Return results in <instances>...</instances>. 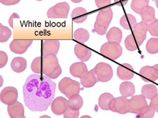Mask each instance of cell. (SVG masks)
Listing matches in <instances>:
<instances>
[{
	"label": "cell",
	"instance_id": "35",
	"mask_svg": "<svg viewBox=\"0 0 158 118\" xmlns=\"http://www.w3.org/2000/svg\"><path fill=\"white\" fill-rule=\"evenodd\" d=\"M155 110L150 106L143 108L140 113L136 115L137 118H152L155 115Z\"/></svg>",
	"mask_w": 158,
	"mask_h": 118
},
{
	"label": "cell",
	"instance_id": "29",
	"mask_svg": "<svg viewBox=\"0 0 158 118\" xmlns=\"http://www.w3.org/2000/svg\"><path fill=\"white\" fill-rule=\"evenodd\" d=\"M84 104V100L79 94H75L71 96L69 100V107L73 110H80Z\"/></svg>",
	"mask_w": 158,
	"mask_h": 118
},
{
	"label": "cell",
	"instance_id": "47",
	"mask_svg": "<svg viewBox=\"0 0 158 118\" xmlns=\"http://www.w3.org/2000/svg\"><path fill=\"white\" fill-rule=\"evenodd\" d=\"M156 7L158 8V0H156Z\"/></svg>",
	"mask_w": 158,
	"mask_h": 118
},
{
	"label": "cell",
	"instance_id": "16",
	"mask_svg": "<svg viewBox=\"0 0 158 118\" xmlns=\"http://www.w3.org/2000/svg\"><path fill=\"white\" fill-rule=\"evenodd\" d=\"M88 72L86 64L82 61L73 63L70 67V73L75 78H83Z\"/></svg>",
	"mask_w": 158,
	"mask_h": 118
},
{
	"label": "cell",
	"instance_id": "40",
	"mask_svg": "<svg viewBox=\"0 0 158 118\" xmlns=\"http://www.w3.org/2000/svg\"><path fill=\"white\" fill-rule=\"evenodd\" d=\"M95 3L98 8H101L107 6L111 3V0H95Z\"/></svg>",
	"mask_w": 158,
	"mask_h": 118
},
{
	"label": "cell",
	"instance_id": "34",
	"mask_svg": "<svg viewBox=\"0 0 158 118\" xmlns=\"http://www.w3.org/2000/svg\"><path fill=\"white\" fill-rule=\"evenodd\" d=\"M11 34V31L9 28L0 23V42L5 43L8 41Z\"/></svg>",
	"mask_w": 158,
	"mask_h": 118
},
{
	"label": "cell",
	"instance_id": "18",
	"mask_svg": "<svg viewBox=\"0 0 158 118\" xmlns=\"http://www.w3.org/2000/svg\"><path fill=\"white\" fill-rule=\"evenodd\" d=\"M74 53L77 58L82 62L87 61L92 55L90 49L80 44H77L75 46Z\"/></svg>",
	"mask_w": 158,
	"mask_h": 118
},
{
	"label": "cell",
	"instance_id": "39",
	"mask_svg": "<svg viewBox=\"0 0 158 118\" xmlns=\"http://www.w3.org/2000/svg\"><path fill=\"white\" fill-rule=\"evenodd\" d=\"M8 60V57L6 52L3 51H0V68H3L6 66Z\"/></svg>",
	"mask_w": 158,
	"mask_h": 118
},
{
	"label": "cell",
	"instance_id": "21",
	"mask_svg": "<svg viewBox=\"0 0 158 118\" xmlns=\"http://www.w3.org/2000/svg\"><path fill=\"white\" fill-rule=\"evenodd\" d=\"M88 17L87 10L82 7H78L75 8L71 14L72 20L77 23H81L86 20Z\"/></svg>",
	"mask_w": 158,
	"mask_h": 118
},
{
	"label": "cell",
	"instance_id": "8",
	"mask_svg": "<svg viewBox=\"0 0 158 118\" xmlns=\"http://www.w3.org/2000/svg\"><path fill=\"white\" fill-rule=\"evenodd\" d=\"M148 106L146 99L142 95L133 96L128 100V112L138 114L141 111Z\"/></svg>",
	"mask_w": 158,
	"mask_h": 118
},
{
	"label": "cell",
	"instance_id": "9",
	"mask_svg": "<svg viewBox=\"0 0 158 118\" xmlns=\"http://www.w3.org/2000/svg\"><path fill=\"white\" fill-rule=\"evenodd\" d=\"M110 110L113 112L125 114L128 112V100L127 97L122 96L114 98L110 104Z\"/></svg>",
	"mask_w": 158,
	"mask_h": 118
},
{
	"label": "cell",
	"instance_id": "41",
	"mask_svg": "<svg viewBox=\"0 0 158 118\" xmlns=\"http://www.w3.org/2000/svg\"><path fill=\"white\" fill-rule=\"evenodd\" d=\"M149 106H151L156 112L158 113V94H157L152 99H151Z\"/></svg>",
	"mask_w": 158,
	"mask_h": 118
},
{
	"label": "cell",
	"instance_id": "24",
	"mask_svg": "<svg viewBox=\"0 0 158 118\" xmlns=\"http://www.w3.org/2000/svg\"><path fill=\"white\" fill-rule=\"evenodd\" d=\"M123 34L122 31L118 27H112L106 34V39L109 42H114L120 44L122 40Z\"/></svg>",
	"mask_w": 158,
	"mask_h": 118
},
{
	"label": "cell",
	"instance_id": "13",
	"mask_svg": "<svg viewBox=\"0 0 158 118\" xmlns=\"http://www.w3.org/2000/svg\"><path fill=\"white\" fill-rule=\"evenodd\" d=\"M69 108V100L63 97H56L51 104L52 112L57 116L63 114Z\"/></svg>",
	"mask_w": 158,
	"mask_h": 118
},
{
	"label": "cell",
	"instance_id": "37",
	"mask_svg": "<svg viewBox=\"0 0 158 118\" xmlns=\"http://www.w3.org/2000/svg\"><path fill=\"white\" fill-rule=\"evenodd\" d=\"M148 31L154 37H158V19H155L148 25Z\"/></svg>",
	"mask_w": 158,
	"mask_h": 118
},
{
	"label": "cell",
	"instance_id": "50",
	"mask_svg": "<svg viewBox=\"0 0 158 118\" xmlns=\"http://www.w3.org/2000/svg\"><path fill=\"white\" fill-rule=\"evenodd\" d=\"M152 1H156V0H152Z\"/></svg>",
	"mask_w": 158,
	"mask_h": 118
},
{
	"label": "cell",
	"instance_id": "20",
	"mask_svg": "<svg viewBox=\"0 0 158 118\" xmlns=\"http://www.w3.org/2000/svg\"><path fill=\"white\" fill-rule=\"evenodd\" d=\"M81 85L85 88H91L94 87L99 82L94 68L89 71L83 78H80Z\"/></svg>",
	"mask_w": 158,
	"mask_h": 118
},
{
	"label": "cell",
	"instance_id": "30",
	"mask_svg": "<svg viewBox=\"0 0 158 118\" xmlns=\"http://www.w3.org/2000/svg\"><path fill=\"white\" fill-rule=\"evenodd\" d=\"M73 37L75 41L84 44L89 39L90 34L86 29L83 28H79L74 32Z\"/></svg>",
	"mask_w": 158,
	"mask_h": 118
},
{
	"label": "cell",
	"instance_id": "43",
	"mask_svg": "<svg viewBox=\"0 0 158 118\" xmlns=\"http://www.w3.org/2000/svg\"><path fill=\"white\" fill-rule=\"evenodd\" d=\"M14 18H20V16L17 14V13H14V14H12L8 20L9 25L12 29L14 28Z\"/></svg>",
	"mask_w": 158,
	"mask_h": 118
},
{
	"label": "cell",
	"instance_id": "33",
	"mask_svg": "<svg viewBox=\"0 0 158 118\" xmlns=\"http://www.w3.org/2000/svg\"><path fill=\"white\" fill-rule=\"evenodd\" d=\"M125 46L126 49L129 51H134L137 49V43L133 34H130L126 37Z\"/></svg>",
	"mask_w": 158,
	"mask_h": 118
},
{
	"label": "cell",
	"instance_id": "1",
	"mask_svg": "<svg viewBox=\"0 0 158 118\" xmlns=\"http://www.w3.org/2000/svg\"><path fill=\"white\" fill-rule=\"evenodd\" d=\"M56 84L40 74L31 75L23 87L25 106L33 112L46 111L53 101Z\"/></svg>",
	"mask_w": 158,
	"mask_h": 118
},
{
	"label": "cell",
	"instance_id": "44",
	"mask_svg": "<svg viewBox=\"0 0 158 118\" xmlns=\"http://www.w3.org/2000/svg\"><path fill=\"white\" fill-rule=\"evenodd\" d=\"M114 2H115L117 6H122L125 5L128 3V0H114Z\"/></svg>",
	"mask_w": 158,
	"mask_h": 118
},
{
	"label": "cell",
	"instance_id": "3",
	"mask_svg": "<svg viewBox=\"0 0 158 118\" xmlns=\"http://www.w3.org/2000/svg\"><path fill=\"white\" fill-rule=\"evenodd\" d=\"M113 17V13L111 8L109 7L101 10L96 17V20L94 26V32L100 35L106 34Z\"/></svg>",
	"mask_w": 158,
	"mask_h": 118
},
{
	"label": "cell",
	"instance_id": "22",
	"mask_svg": "<svg viewBox=\"0 0 158 118\" xmlns=\"http://www.w3.org/2000/svg\"><path fill=\"white\" fill-rule=\"evenodd\" d=\"M11 68L15 73H22L27 68V63L26 59L22 57H16L11 62Z\"/></svg>",
	"mask_w": 158,
	"mask_h": 118
},
{
	"label": "cell",
	"instance_id": "25",
	"mask_svg": "<svg viewBox=\"0 0 158 118\" xmlns=\"http://www.w3.org/2000/svg\"><path fill=\"white\" fill-rule=\"evenodd\" d=\"M120 92L122 96L128 97L134 96L135 88L133 83L130 82H124L120 86Z\"/></svg>",
	"mask_w": 158,
	"mask_h": 118
},
{
	"label": "cell",
	"instance_id": "17",
	"mask_svg": "<svg viewBox=\"0 0 158 118\" xmlns=\"http://www.w3.org/2000/svg\"><path fill=\"white\" fill-rule=\"evenodd\" d=\"M60 47V43L58 40H45L43 44V54H52L57 55Z\"/></svg>",
	"mask_w": 158,
	"mask_h": 118
},
{
	"label": "cell",
	"instance_id": "2",
	"mask_svg": "<svg viewBox=\"0 0 158 118\" xmlns=\"http://www.w3.org/2000/svg\"><path fill=\"white\" fill-rule=\"evenodd\" d=\"M42 58V73L51 79H56L62 73L56 55L48 54Z\"/></svg>",
	"mask_w": 158,
	"mask_h": 118
},
{
	"label": "cell",
	"instance_id": "15",
	"mask_svg": "<svg viewBox=\"0 0 158 118\" xmlns=\"http://www.w3.org/2000/svg\"><path fill=\"white\" fill-rule=\"evenodd\" d=\"M118 77L123 81H128L134 76V70L130 64L123 63L117 68Z\"/></svg>",
	"mask_w": 158,
	"mask_h": 118
},
{
	"label": "cell",
	"instance_id": "46",
	"mask_svg": "<svg viewBox=\"0 0 158 118\" xmlns=\"http://www.w3.org/2000/svg\"><path fill=\"white\" fill-rule=\"evenodd\" d=\"M156 69H157V70L158 71V64H155L154 66Z\"/></svg>",
	"mask_w": 158,
	"mask_h": 118
},
{
	"label": "cell",
	"instance_id": "48",
	"mask_svg": "<svg viewBox=\"0 0 158 118\" xmlns=\"http://www.w3.org/2000/svg\"><path fill=\"white\" fill-rule=\"evenodd\" d=\"M2 85H3V78L1 76V87L2 86Z\"/></svg>",
	"mask_w": 158,
	"mask_h": 118
},
{
	"label": "cell",
	"instance_id": "19",
	"mask_svg": "<svg viewBox=\"0 0 158 118\" xmlns=\"http://www.w3.org/2000/svg\"><path fill=\"white\" fill-rule=\"evenodd\" d=\"M7 111L11 118H25L24 108L23 105L17 101L15 104L8 106Z\"/></svg>",
	"mask_w": 158,
	"mask_h": 118
},
{
	"label": "cell",
	"instance_id": "28",
	"mask_svg": "<svg viewBox=\"0 0 158 118\" xmlns=\"http://www.w3.org/2000/svg\"><path fill=\"white\" fill-rule=\"evenodd\" d=\"M114 96L110 93H104L99 97V108L104 111L110 110V104L111 101L114 99Z\"/></svg>",
	"mask_w": 158,
	"mask_h": 118
},
{
	"label": "cell",
	"instance_id": "42",
	"mask_svg": "<svg viewBox=\"0 0 158 118\" xmlns=\"http://www.w3.org/2000/svg\"><path fill=\"white\" fill-rule=\"evenodd\" d=\"M20 2V0H0L1 3L6 6L15 5L19 3Z\"/></svg>",
	"mask_w": 158,
	"mask_h": 118
},
{
	"label": "cell",
	"instance_id": "5",
	"mask_svg": "<svg viewBox=\"0 0 158 118\" xmlns=\"http://www.w3.org/2000/svg\"><path fill=\"white\" fill-rule=\"evenodd\" d=\"M101 54L112 60L119 58L123 52L122 46L117 43L108 42L104 43L100 49Z\"/></svg>",
	"mask_w": 158,
	"mask_h": 118
},
{
	"label": "cell",
	"instance_id": "26",
	"mask_svg": "<svg viewBox=\"0 0 158 118\" xmlns=\"http://www.w3.org/2000/svg\"><path fill=\"white\" fill-rule=\"evenodd\" d=\"M141 93L146 99L151 100L157 94V88L155 85L148 83L142 87Z\"/></svg>",
	"mask_w": 158,
	"mask_h": 118
},
{
	"label": "cell",
	"instance_id": "14",
	"mask_svg": "<svg viewBox=\"0 0 158 118\" xmlns=\"http://www.w3.org/2000/svg\"><path fill=\"white\" fill-rule=\"evenodd\" d=\"M139 75L141 79L146 82H155L158 79V71L154 67L145 66L141 68Z\"/></svg>",
	"mask_w": 158,
	"mask_h": 118
},
{
	"label": "cell",
	"instance_id": "36",
	"mask_svg": "<svg viewBox=\"0 0 158 118\" xmlns=\"http://www.w3.org/2000/svg\"><path fill=\"white\" fill-rule=\"evenodd\" d=\"M42 59L43 58L39 56L35 58L32 62L31 68L35 74L42 73Z\"/></svg>",
	"mask_w": 158,
	"mask_h": 118
},
{
	"label": "cell",
	"instance_id": "6",
	"mask_svg": "<svg viewBox=\"0 0 158 118\" xmlns=\"http://www.w3.org/2000/svg\"><path fill=\"white\" fill-rule=\"evenodd\" d=\"M70 11V5L67 2L58 3L47 11L48 18H67Z\"/></svg>",
	"mask_w": 158,
	"mask_h": 118
},
{
	"label": "cell",
	"instance_id": "4",
	"mask_svg": "<svg viewBox=\"0 0 158 118\" xmlns=\"http://www.w3.org/2000/svg\"><path fill=\"white\" fill-rule=\"evenodd\" d=\"M58 88L60 92L69 99L75 94H79L81 90L80 83L69 77L62 78L59 82Z\"/></svg>",
	"mask_w": 158,
	"mask_h": 118
},
{
	"label": "cell",
	"instance_id": "38",
	"mask_svg": "<svg viewBox=\"0 0 158 118\" xmlns=\"http://www.w3.org/2000/svg\"><path fill=\"white\" fill-rule=\"evenodd\" d=\"M80 115L79 110L75 111L69 108L63 114L64 118H78Z\"/></svg>",
	"mask_w": 158,
	"mask_h": 118
},
{
	"label": "cell",
	"instance_id": "10",
	"mask_svg": "<svg viewBox=\"0 0 158 118\" xmlns=\"http://www.w3.org/2000/svg\"><path fill=\"white\" fill-rule=\"evenodd\" d=\"M18 99V90L14 87H6L0 94V100L7 106L15 104Z\"/></svg>",
	"mask_w": 158,
	"mask_h": 118
},
{
	"label": "cell",
	"instance_id": "49",
	"mask_svg": "<svg viewBox=\"0 0 158 118\" xmlns=\"http://www.w3.org/2000/svg\"><path fill=\"white\" fill-rule=\"evenodd\" d=\"M36 1H38V2H41V1H43V0H36Z\"/></svg>",
	"mask_w": 158,
	"mask_h": 118
},
{
	"label": "cell",
	"instance_id": "23",
	"mask_svg": "<svg viewBox=\"0 0 158 118\" xmlns=\"http://www.w3.org/2000/svg\"><path fill=\"white\" fill-rule=\"evenodd\" d=\"M120 23L124 29L130 30L137 24V20L134 15L127 14L121 17Z\"/></svg>",
	"mask_w": 158,
	"mask_h": 118
},
{
	"label": "cell",
	"instance_id": "32",
	"mask_svg": "<svg viewBox=\"0 0 158 118\" xmlns=\"http://www.w3.org/2000/svg\"><path fill=\"white\" fill-rule=\"evenodd\" d=\"M146 51L149 54L154 55L158 52V38L149 39L146 44Z\"/></svg>",
	"mask_w": 158,
	"mask_h": 118
},
{
	"label": "cell",
	"instance_id": "7",
	"mask_svg": "<svg viewBox=\"0 0 158 118\" xmlns=\"http://www.w3.org/2000/svg\"><path fill=\"white\" fill-rule=\"evenodd\" d=\"M94 70L99 82H109L113 76V71L111 67L106 63L101 62L98 63Z\"/></svg>",
	"mask_w": 158,
	"mask_h": 118
},
{
	"label": "cell",
	"instance_id": "31",
	"mask_svg": "<svg viewBox=\"0 0 158 118\" xmlns=\"http://www.w3.org/2000/svg\"><path fill=\"white\" fill-rule=\"evenodd\" d=\"M150 0H131L130 7L135 13L140 14L142 11L149 6Z\"/></svg>",
	"mask_w": 158,
	"mask_h": 118
},
{
	"label": "cell",
	"instance_id": "45",
	"mask_svg": "<svg viewBox=\"0 0 158 118\" xmlns=\"http://www.w3.org/2000/svg\"><path fill=\"white\" fill-rule=\"evenodd\" d=\"M71 1H72L73 3H81V2H82V0H71Z\"/></svg>",
	"mask_w": 158,
	"mask_h": 118
},
{
	"label": "cell",
	"instance_id": "12",
	"mask_svg": "<svg viewBox=\"0 0 158 118\" xmlns=\"http://www.w3.org/2000/svg\"><path fill=\"white\" fill-rule=\"evenodd\" d=\"M148 23L142 21L137 23L133 28V35L135 39L138 46L142 45V44L146 40L147 32L148 31Z\"/></svg>",
	"mask_w": 158,
	"mask_h": 118
},
{
	"label": "cell",
	"instance_id": "27",
	"mask_svg": "<svg viewBox=\"0 0 158 118\" xmlns=\"http://www.w3.org/2000/svg\"><path fill=\"white\" fill-rule=\"evenodd\" d=\"M156 11L153 7L148 6L140 13V16L142 21L146 23H151L156 19Z\"/></svg>",
	"mask_w": 158,
	"mask_h": 118
},
{
	"label": "cell",
	"instance_id": "11",
	"mask_svg": "<svg viewBox=\"0 0 158 118\" xmlns=\"http://www.w3.org/2000/svg\"><path fill=\"white\" fill-rule=\"evenodd\" d=\"M32 43V39H15L10 44V49L15 54L22 55L27 51Z\"/></svg>",
	"mask_w": 158,
	"mask_h": 118
}]
</instances>
